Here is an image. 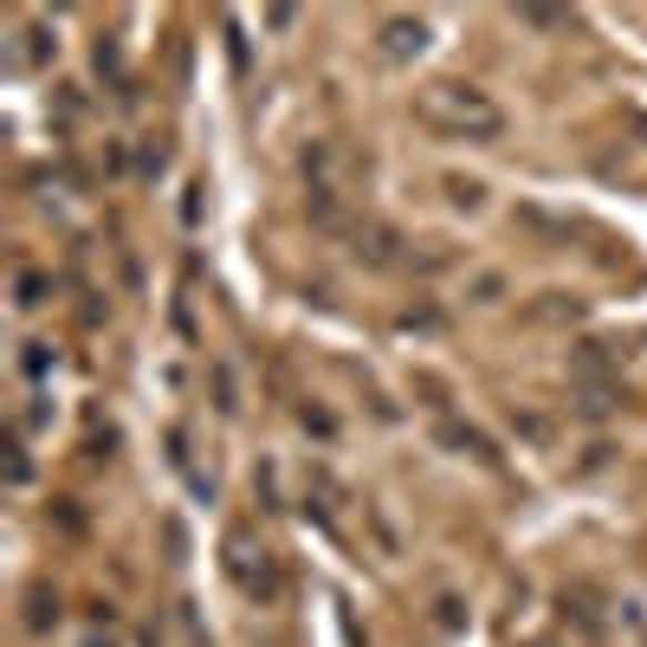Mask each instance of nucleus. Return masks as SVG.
<instances>
[{
  "label": "nucleus",
  "instance_id": "f257e3e1",
  "mask_svg": "<svg viewBox=\"0 0 647 647\" xmlns=\"http://www.w3.org/2000/svg\"><path fill=\"white\" fill-rule=\"evenodd\" d=\"M415 117L427 130L454 137V143H498L505 137V111L493 104V91L466 84V78H434L415 91Z\"/></svg>",
  "mask_w": 647,
  "mask_h": 647
},
{
  "label": "nucleus",
  "instance_id": "f03ea898",
  "mask_svg": "<svg viewBox=\"0 0 647 647\" xmlns=\"http://www.w3.org/2000/svg\"><path fill=\"white\" fill-rule=\"evenodd\" d=\"M221 564H228L233 589H240L246 603H279V596H285V576H279V564H272V550L246 532V525H233V532H228Z\"/></svg>",
  "mask_w": 647,
  "mask_h": 647
},
{
  "label": "nucleus",
  "instance_id": "7ed1b4c3",
  "mask_svg": "<svg viewBox=\"0 0 647 647\" xmlns=\"http://www.w3.org/2000/svg\"><path fill=\"white\" fill-rule=\"evenodd\" d=\"M299 169H305V182L311 189H324V194H343V201H356V155H343L337 143H305V155H299Z\"/></svg>",
  "mask_w": 647,
  "mask_h": 647
},
{
  "label": "nucleus",
  "instance_id": "20e7f679",
  "mask_svg": "<svg viewBox=\"0 0 647 647\" xmlns=\"http://www.w3.org/2000/svg\"><path fill=\"white\" fill-rule=\"evenodd\" d=\"M343 246H350V253H356V260H363L370 272H388V266H402V260H408V253H402L408 240L388 228V221H370V214L350 228V240H343Z\"/></svg>",
  "mask_w": 647,
  "mask_h": 647
},
{
  "label": "nucleus",
  "instance_id": "39448f33",
  "mask_svg": "<svg viewBox=\"0 0 647 647\" xmlns=\"http://www.w3.org/2000/svg\"><path fill=\"white\" fill-rule=\"evenodd\" d=\"M434 441H441L447 454H459V459H479V466H498L493 434H479L473 421H459V415H441V421H434Z\"/></svg>",
  "mask_w": 647,
  "mask_h": 647
},
{
  "label": "nucleus",
  "instance_id": "423d86ee",
  "mask_svg": "<svg viewBox=\"0 0 647 647\" xmlns=\"http://www.w3.org/2000/svg\"><path fill=\"white\" fill-rule=\"evenodd\" d=\"M376 39H382L388 59H415L421 46H427V20H415V13H388V20L376 27Z\"/></svg>",
  "mask_w": 647,
  "mask_h": 647
},
{
  "label": "nucleus",
  "instance_id": "0eeeda50",
  "mask_svg": "<svg viewBox=\"0 0 647 647\" xmlns=\"http://www.w3.org/2000/svg\"><path fill=\"white\" fill-rule=\"evenodd\" d=\"M52 628H59V589L33 583L27 589V635H52Z\"/></svg>",
  "mask_w": 647,
  "mask_h": 647
},
{
  "label": "nucleus",
  "instance_id": "6e6552de",
  "mask_svg": "<svg viewBox=\"0 0 647 647\" xmlns=\"http://www.w3.org/2000/svg\"><path fill=\"white\" fill-rule=\"evenodd\" d=\"M583 317V299L570 292H544V305H532V324H576Z\"/></svg>",
  "mask_w": 647,
  "mask_h": 647
},
{
  "label": "nucleus",
  "instance_id": "1a4fd4ad",
  "mask_svg": "<svg viewBox=\"0 0 647 647\" xmlns=\"http://www.w3.org/2000/svg\"><path fill=\"white\" fill-rule=\"evenodd\" d=\"M27 479H33V454H27V427H13V434H7V486L20 493Z\"/></svg>",
  "mask_w": 647,
  "mask_h": 647
},
{
  "label": "nucleus",
  "instance_id": "9d476101",
  "mask_svg": "<svg viewBox=\"0 0 647 647\" xmlns=\"http://www.w3.org/2000/svg\"><path fill=\"white\" fill-rule=\"evenodd\" d=\"M208 376H214V408H221V415H240V382H233V363H228V356H221Z\"/></svg>",
  "mask_w": 647,
  "mask_h": 647
},
{
  "label": "nucleus",
  "instance_id": "9b49d317",
  "mask_svg": "<svg viewBox=\"0 0 647 647\" xmlns=\"http://www.w3.org/2000/svg\"><path fill=\"white\" fill-rule=\"evenodd\" d=\"M434 621H441L447 635H459V628L473 621V609H466V596H454V589H441V596H434Z\"/></svg>",
  "mask_w": 647,
  "mask_h": 647
},
{
  "label": "nucleus",
  "instance_id": "f8f14e48",
  "mask_svg": "<svg viewBox=\"0 0 647 647\" xmlns=\"http://www.w3.org/2000/svg\"><path fill=\"white\" fill-rule=\"evenodd\" d=\"M46 292H52V279H46V272H20V279H13V305L20 311H33V305H46Z\"/></svg>",
  "mask_w": 647,
  "mask_h": 647
},
{
  "label": "nucleus",
  "instance_id": "ddd939ff",
  "mask_svg": "<svg viewBox=\"0 0 647 647\" xmlns=\"http://www.w3.org/2000/svg\"><path fill=\"white\" fill-rule=\"evenodd\" d=\"M447 201L459 214H479L486 208V182H466V175H447Z\"/></svg>",
  "mask_w": 647,
  "mask_h": 647
},
{
  "label": "nucleus",
  "instance_id": "4468645a",
  "mask_svg": "<svg viewBox=\"0 0 647 647\" xmlns=\"http://www.w3.org/2000/svg\"><path fill=\"white\" fill-rule=\"evenodd\" d=\"M518 221L532 233H550V240H570L576 233V221H557V214H544V208H518Z\"/></svg>",
  "mask_w": 647,
  "mask_h": 647
},
{
  "label": "nucleus",
  "instance_id": "2eb2a0df",
  "mask_svg": "<svg viewBox=\"0 0 647 647\" xmlns=\"http://www.w3.org/2000/svg\"><path fill=\"white\" fill-rule=\"evenodd\" d=\"M20 350H27V356H20V370H27L33 382L59 370V350H52V343H20Z\"/></svg>",
  "mask_w": 647,
  "mask_h": 647
},
{
  "label": "nucleus",
  "instance_id": "dca6fc26",
  "mask_svg": "<svg viewBox=\"0 0 647 647\" xmlns=\"http://www.w3.org/2000/svg\"><path fill=\"white\" fill-rule=\"evenodd\" d=\"M299 421H305V427H311V434H317V441H337V421L324 415L317 402H305V408H299Z\"/></svg>",
  "mask_w": 647,
  "mask_h": 647
},
{
  "label": "nucleus",
  "instance_id": "f3484780",
  "mask_svg": "<svg viewBox=\"0 0 647 647\" xmlns=\"http://www.w3.org/2000/svg\"><path fill=\"white\" fill-rule=\"evenodd\" d=\"M512 20H518V27H544V33H550V27H570V13H544V7H518Z\"/></svg>",
  "mask_w": 647,
  "mask_h": 647
},
{
  "label": "nucleus",
  "instance_id": "a211bd4d",
  "mask_svg": "<svg viewBox=\"0 0 647 647\" xmlns=\"http://www.w3.org/2000/svg\"><path fill=\"white\" fill-rule=\"evenodd\" d=\"M91 59H98V72H111L117 84H123V59H117V46H111V39H98V52H91Z\"/></svg>",
  "mask_w": 647,
  "mask_h": 647
},
{
  "label": "nucleus",
  "instance_id": "6ab92c4d",
  "mask_svg": "<svg viewBox=\"0 0 647 647\" xmlns=\"http://www.w3.org/2000/svg\"><path fill=\"white\" fill-rule=\"evenodd\" d=\"M498 292H505V279H498V272H479V279H473V299H479V305H493Z\"/></svg>",
  "mask_w": 647,
  "mask_h": 647
},
{
  "label": "nucleus",
  "instance_id": "aec40b11",
  "mask_svg": "<svg viewBox=\"0 0 647 647\" xmlns=\"http://www.w3.org/2000/svg\"><path fill=\"white\" fill-rule=\"evenodd\" d=\"M162 169H169V150H143V175H150V182L162 175Z\"/></svg>",
  "mask_w": 647,
  "mask_h": 647
},
{
  "label": "nucleus",
  "instance_id": "412c9836",
  "mask_svg": "<svg viewBox=\"0 0 647 647\" xmlns=\"http://www.w3.org/2000/svg\"><path fill=\"white\" fill-rule=\"evenodd\" d=\"M91 647H111V641H91Z\"/></svg>",
  "mask_w": 647,
  "mask_h": 647
}]
</instances>
